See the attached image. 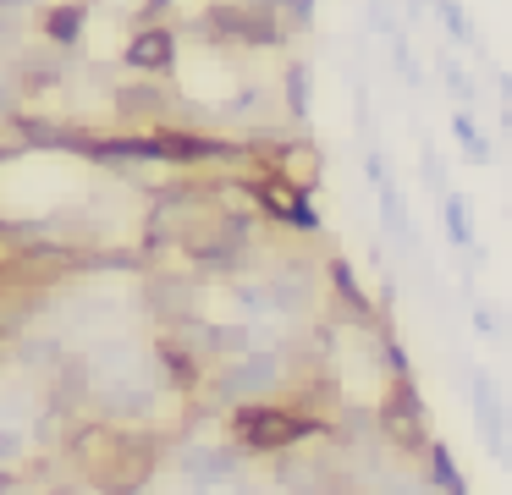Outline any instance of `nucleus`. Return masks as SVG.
<instances>
[{
  "label": "nucleus",
  "mask_w": 512,
  "mask_h": 495,
  "mask_svg": "<svg viewBox=\"0 0 512 495\" xmlns=\"http://www.w3.org/2000/svg\"><path fill=\"white\" fill-rule=\"evenodd\" d=\"M226 429H232V440L248 457H281V451H292V446L336 435L331 424L298 413L292 402H248V407H237V413H226Z\"/></svg>",
  "instance_id": "obj_1"
},
{
  "label": "nucleus",
  "mask_w": 512,
  "mask_h": 495,
  "mask_svg": "<svg viewBox=\"0 0 512 495\" xmlns=\"http://www.w3.org/2000/svg\"><path fill=\"white\" fill-rule=\"evenodd\" d=\"M281 380H287V358H281L276 347H254V352H243V358L221 363L199 396L215 413H237V407H248V402H276Z\"/></svg>",
  "instance_id": "obj_2"
},
{
  "label": "nucleus",
  "mask_w": 512,
  "mask_h": 495,
  "mask_svg": "<svg viewBox=\"0 0 512 495\" xmlns=\"http://www.w3.org/2000/svg\"><path fill=\"white\" fill-rule=\"evenodd\" d=\"M375 435L391 451H402V457H430L435 435H430V413H424V396L413 380H391V391L375 407Z\"/></svg>",
  "instance_id": "obj_3"
},
{
  "label": "nucleus",
  "mask_w": 512,
  "mask_h": 495,
  "mask_svg": "<svg viewBox=\"0 0 512 495\" xmlns=\"http://www.w3.org/2000/svg\"><path fill=\"white\" fill-rule=\"evenodd\" d=\"M276 462V490L281 495H364V484L347 473V462L342 457H325V451H281V457H270Z\"/></svg>",
  "instance_id": "obj_4"
},
{
  "label": "nucleus",
  "mask_w": 512,
  "mask_h": 495,
  "mask_svg": "<svg viewBox=\"0 0 512 495\" xmlns=\"http://www.w3.org/2000/svg\"><path fill=\"white\" fill-rule=\"evenodd\" d=\"M160 446H166L160 435L127 429L122 446H116V457L89 479V490H94V495H144L149 479H155V468H160Z\"/></svg>",
  "instance_id": "obj_5"
},
{
  "label": "nucleus",
  "mask_w": 512,
  "mask_h": 495,
  "mask_svg": "<svg viewBox=\"0 0 512 495\" xmlns=\"http://www.w3.org/2000/svg\"><path fill=\"white\" fill-rule=\"evenodd\" d=\"M144 314L155 319L160 330H177L188 319H204L199 303H204V275H188V270H144V292H138Z\"/></svg>",
  "instance_id": "obj_6"
},
{
  "label": "nucleus",
  "mask_w": 512,
  "mask_h": 495,
  "mask_svg": "<svg viewBox=\"0 0 512 495\" xmlns=\"http://www.w3.org/2000/svg\"><path fill=\"white\" fill-rule=\"evenodd\" d=\"M111 110L138 132H155V127H177L182 116V99L166 88V77H127L122 88L111 94Z\"/></svg>",
  "instance_id": "obj_7"
},
{
  "label": "nucleus",
  "mask_w": 512,
  "mask_h": 495,
  "mask_svg": "<svg viewBox=\"0 0 512 495\" xmlns=\"http://www.w3.org/2000/svg\"><path fill=\"white\" fill-rule=\"evenodd\" d=\"M243 462H248V451L237 446V440H226V446H199V440H188V446L177 451V473L193 490H232V484H243Z\"/></svg>",
  "instance_id": "obj_8"
},
{
  "label": "nucleus",
  "mask_w": 512,
  "mask_h": 495,
  "mask_svg": "<svg viewBox=\"0 0 512 495\" xmlns=\"http://www.w3.org/2000/svg\"><path fill=\"white\" fill-rule=\"evenodd\" d=\"M122 66L133 77H171L177 72V33L166 22H149V28H133L122 44Z\"/></svg>",
  "instance_id": "obj_9"
},
{
  "label": "nucleus",
  "mask_w": 512,
  "mask_h": 495,
  "mask_svg": "<svg viewBox=\"0 0 512 495\" xmlns=\"http://www.w3.org/2000/svg\"><path fill=\"white\" fill-rule=\"evenodd\" d=\"M122 435H127V429H122V424H111V418H83V424L72 429V440H67L61 451H67V462L78 468V479L89 484L94 473H100L105 462L116 457V446H122Z\"/></svg>",
  "instance_id": "obj_10"
},
{
  "label": "nucleus",
  "mask_w": 512,
  "mask_h": 495,
  "mask_svg": "<svg viewBox=\"0 0 512 495\" xmlns=\"http://www.w3.org/2000/svg\"><path fill=\"white\" fill-rule=\"evenodd\" d=\"M248 193H254V204L265 209L270 220H281V226H292V231H320V215L309 209V193H298V187H287L281 176H254L248 182Z\"/></svg>",
  "instance_id": "obj_11"
},
{
  "label": "nucleus",
  "mask_w": 512,
  "mask_h": 495,
  "mask_svg": "<svg viewBox=\"0 0 512 495\" xmlns=\"http://www.w3.org/2000/svg\"><path fill=\"white\" fill-rule=\"evenodd\" d=\"M94 418L111 424H133V418L155 413V380H94Z\"/></svg>",
  "instance_id": "obj_12"
},
{
  "label": "nucleus",
  "mask_w": 512,
  "mask_h": 495,
  "mask_svg": "<svg viewBox=\"0 0 512 495\" xmlns=\"http://www.w3.org/2000/svg\"><path fill=\"white\" fill-rule=\"evenodd\" d=\"M270 286V303H276L281 319H298L314 308V297H320V275L309 270V264H276V270L265 275Z\"/></svg>",
  "instance_id": "obj_13"
},
{
  "label": "nucleus",
  "mask_w": 512,
  "mask_h": 495,
  "mask_svg": "<svg viewBox=\"0 0 512 495\" xmlns=\"http://www.w3.org/2000/svg\"><path fill=\"white\" fill-rule=\"evenodd\" d=\"M89 17H94L89 0H50L39 11V39L56 44V50H78L83 33H89Z\"/></svg>",
  "instance_id": "obj_14"
},
{
  "label": "nucleus",
  "mask_w": 512,
  "mask_h": 495,
  "mask_svg": "<svg viewBox=\"0 0 512 495\" xmlns=\"http://www.w3.org/2000/svg\"><path fill=\"white\" fill-rule=\"evenodd\" d=\"M325 286L336 292V308L347 314V325H358V330H375V325H380L375 303H369V292H358V281H353V270H347V259H331V264H325Z\"/></svg>",
  "instance_id": "obj_15"
},
{
  "label": "nucleus",
  "mask_w": 512,
  "mask_h": 495,
  "mask_svg": "<svg viewBox=\"0 0 512 495\" xmlns=\"http://www.w3.org/2000/svg\"><path fill=\"white\" fill-rule=\"evenodd\" d=\"M281 99H287V116L298 121H309V105H314V72L303 61H287V72H281Z\"/></svg>",
  "instance_id": "obj_16"
},
{
  "label": "nucleus",
  "mask_w": 512,
  "mask_h": 495,
  "mask_svg": "<svg viewBox=\"0 0 512 495\" xmlns=\"http://www.w3.org/2000/svg\"><path fill=\"white\" fill-rule=\"evenodd\" d=\"M61 358H67L61 336H17V363H23L28 374H50V369H61Z\"/></svg>",
  "instance_id": "obj_17"
},
{
  "label": "nucleus",
  "mask_w": 512,
  "mask_h": 495,
  "mask_svg": "<svg viewBox=\"0 0 512 495\" xmlns=\"http://www.w3.org/2000/svg\"><path fill=\"white\" fill-rule=\"evenodd\" d=\"M452 138L457 143H463V154H468V160H474V165H490V160H496V154H490V143H485V132H479V121H474V110H452Z\"/></svg>",
  "instance_id": "obj_18"
},
{
  "label": "nucleus",
  "mask_w": 512,
  "mask_h": 495,
  "mask_svg": "<svg viewBox=\"0 0 512 495\" xmlns=\"http://www.w3.org/2000/svg\"><path fill=\"white\" fill-rule=\"evenodd\" d=\"M441 220L452 248H474V220H468V198L463 193H441Z\"/></svg>",
  "instance_id": "obj_19"
},
{
  "label": "nucleus",
  "mask_w": 512,
  "mask_h": 495,
  "mask_svg": "<svg viewBox=\"0 0 512 495\" xmlns=\"http://www.w3.org/2000/svg\"><path fill=\"white\" fill-rule=\"evenodd\" d=\"M375 198H380V220H386L391 237H397V242H413L408 209H402V187H397V182H386V187H375Z\"/></svg>",
  "instance_id": "obj_20"
},
{
  "label": "nucleus",
  "mask_w": 512,
  "mask_h": 495,
  "mask_svg": "<svg viewBox=\"0 0 512 495\" xmlns=\"http://www.w3.org/2000/svg\"><path fill=\"white\" fill-rule=\"evenodd\" d=\"M435 11H441V28H446V39H457V44H474V22H468V11L457 6V0H435Z\"/></svg>",
  "instance_id": "obj_21"
},
{
  "label": "nucleus",
  "mask_w": 512,
  "mask_h": 495,
  "mask_svg": "<svg viewBox=\"0 0 512 495\" xmlns=\"http://www.w3.org/2000/svg\"><path fill=\"white\" fill-rule=\"evenodd\" d=\"M441 83L452 88V99H463V105H474V77H468L457 61H441Z\"/></svg>",
  "instance_id": "obj_22"
},
{
  "label": "nucleus",
  "mask_w": 512,
  "mask_h": 495,
  "mask_svg": "<svg viewBox=\"0 0 512 495\" xmlns=\"http://www.w3.org/2000/svg\"><path fill=\"white\" fill-rule=\"evenodd\" d=\"M12 462L23 468V435L17 429H0V473H12Z\"/></svg>",
  "instance_id": "obj_23"
},
{
  "label": "nucleus",
  "mask_w": 512,
  "mask_h": 495,
  "mask_svg": "<svg viewBox=\"0 0 512 495\" xmlns=\"http://www.w3.org/2000/svg\"><path fill=\"white\" fill-rule=\"evenodd\" d=\"M369 28L375 33H386V39H397V17H391V0H369Z\"/></svg>",
  "instance_id": "obj_24"
},
{
  "label": "nucleus",
  "mask_w": 512,
  "mask_h": 495,
  "mask_svg": "<svg viewBox=\"0 0 512 495\" xmlns=\"http://www.w3.org/2000/svg\"><path fill=\"white\" fill-rule=\"evenodd\" d=\"M419 165H424V182H430L435 193H446V171H441V154H435V149H424V154H419Z\"/></svg>",
  "instance_id": "obj_25"
},
{
  "label": "nucleus",
  "mask_w": 512,
  "mask_h": 495,
  "mask_svg": "<svg viewBox=\"0 0 512 495\" xmlns=\"http://www.w3.org/2000/svg\"><path fill=\"white\" fill-rule=\"evenodd\" d=\"M364 176H369L375 187H386V182H391V171H386V154H380V149H364Z\"/></svg>",
  "instance_id": "obj_26"
},
{
  "label": "nucleus",
  "mask_w": 512,
  "mask_h": 495,
  "mask_svg": "<svg viewBox=\"0 0 512 495\" xmlns=\"http://www.w3.org/2000/svg\"><path fill=\"white\" fill-rule=\"evenodd\" d=\"M474 325L485 330V336H507V330L496 325V314H490V308H479V314H474Z\"/></svg>",
  "instance_id": "obj_27"
},
{
  "label": "nucleus",
  "mask_w": 512,
  "mask_h": 495,
  "mask_svg": "<svg viewBox=\"0 0 512 495\" xmlns=\"http://www.w3.org/2000/svg\"><path fill=\"white\" fill-rule=\"evenodd\" d=\"M17 490V473H0V495H12Z\"/></svg>",
  "instance_id": "obj_28"
},
{
  "label": "nucleus",
  "mask_w": 512,
  "mask_h": 495,
  "mask_svg": "<svg viewBox=\"0 0 512 495\" xmlns=\"http://www.w3.org/2000/svg\"><path fill=\"white\" fill-rule=\"evenodd\" d=\"M45 495H78V484H50Z\"/></svg>",
  "instance_id": "obj_29"
},
{
  "label": "nucleus",
  "mask_w": 512,
  "mask_h": 495,
  "mask_svg": "<svg viewBox=\"0 0 512 495\" xmlns=\"http://www.w3.org/2000/svg\"><path fill=\"white\" fill-rule=\"evenodd\" d=\"M501 132H507V138H512V105L501 110Z\"/></svg>",
  "instance_id": "obj_30"
},
{
  "label": "nucleus",
  "mask_w": 512,
  "mask_h": 495,
  "mask_svg": "<svg viewBox=\"0 0 512 495\" xmlns=\"http://www.w3.org/2000/svg\"><path fill=\"white\" fill-rule=\"evenodd\" d=\"M0 6H6V11H23V6H34V0H0Z\"/></svg>",
  "instance_id": "obj_31"
},
{
  "label": "nucleus",
  "mask_w": 512,
  "mask_h": 495,
  "mask_svg": "<svg viewBox=\"0 0 512 495\" xmlns=\"http://www.w3.org/2000/svg\"><path fill=\"white\" fill-rule=\"evenodd\" d=\"M419 6H435V0H408V11H413V17H419Z\"/></svg>",
  "instance_id": "obj_32"
}]
</instances>
